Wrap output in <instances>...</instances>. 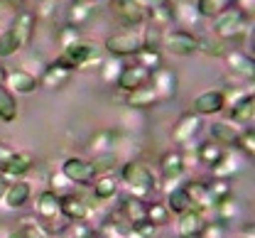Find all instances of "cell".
<instances>
[{"label": "cell", "instance_id": "6da1fadb", "mask_svg": "<svg viewBox=\"0 0 255 238\" xmlns=\"http://www.w3.org/2000/svg\"><path fill=\"white\" fill-rule=\"evenodd\" d=\"M251 32V15H246L243 10H238L236 5H231L228 10L219 12L214 17V34L228 42V39H243Z\"/></svg>", "mask_w": 255, "mask_h": 238}, {"label": "cell", "instance_id": "7a4b0ae2", "mask_svg": "<svg viewBox=\"0 0 255 238\" xmlns=\"http://www.w3.org/2000/svg\"><path fill=\"white\" fill-rule=\"evenodd\" d=\"M121 179L126 182L130 197L142 199V202H145V197H147L150 192L157 189V182H155L152 170L145 167V165H140V162H126V165L121 167Z\"/></svg>", "mask_w": 255, "mask_h": 238}, {"label": "cell", "instance_id": "3957f363", "mask_svg": "<svg viewBox=\"0 0 255 238\" xmlns=\"http://www.w3.org/2000/svg\"><path fill=\"white\" fill-rule=\"evenodd\" d=\"M94 62V67H101L103 59L98 57V47L94 42H76L71 47H64L62 54L54 59V64L64 67L66 71H76V69H86L89 64Z\"/></svg>", "mask_w": 255, "mask_h": 238}, {"label": "cell", "instance_id": "277c9868", "mask_svg": "<svg viewBox=\"0 0 255 238\" xmlns=\"http://www.w3.org/2000/svg\"><path fill=\"white\" fill-rule=\"evenodd\" d=\"M162 47L174 57H189L199 49V37L189 30H172V32H164Z\"/></svg>", "mask_w": 255, "mask_h": 238}, {"label": "cell", "instance_id": "5b68a950", "mask_svg": "<svg viewBox=\"0 0 255 238\" xmlns=\"http://www.w3.org/2000/svg\"><path fill=\"white\" fill-rule=\"evenodd\" d=\"M204 130V120H201V116H196V113H182L179 118H177V123H174V128H172V142H177V145H191L199 133Z\"/></svg>", "mask_w": 255, "mask_h": 238}, {"label": "cell", "instance_id": "8992f818", "mask_svg": "<svg viewBox=\"0 0 255 238\" xmlns=\"http://www.w3.org/2000/svg\"><path fill=\"white\" fill-rule=\"evenodd\" d=\"M62 174L69 179V182L81 184V187L91 184V182L96 179L94 165H91L89 160H84V157H66L64 165H62Z\"/></svg>", "mask_w": 255, "mask_h": 238}, {"label": "cell", "instance_id": "52a82bcc", "mask_svg": "<svg viewBox=\"0 0 255 238\" xmlns=\"http://www.w3.org/2000/svg\"><path fill=\"white\" fill-rule=\"evenodd\" d=\"M106 52L116 59H123V57H135L140 52V39L132 32H116L106 39Z\"/></svg>", "mask_w": 255, "mask_h": 238}, {"label": "cell", "instance_id": "ba28073f", "mask_svg": "<svg viewBox=\"0 0 255 238\" xmlns=\"http://www.w3.org/2000/svg\"><path fill=\"white\" fill-rule=\"evenodd\" d=\"M147 84L155 89L159 101H167V99H172L177 94V74L169 67H159L155 71H150V81Z\"/></svg>", "mask_w": 255, "mask_h": 238}, {"label": "cell", "instance_id": "9c48e42d", "mask_svg": "<svg viewBox=\"0 0 255 238\" xmlns=\"http://www.w3.org/2000/svg\"><path fill=\"white\" fill-rule=\"evenodd\" d=\"M223 108H226L223 91H204L191 101V113H196V116H216Z\"/></svg>", "mask_w": 255, "mask_h": 238}, {"label": "cell", "instance_id": "30bf717a", "mask_svg": "<svg viewBox=\"0 0 255 238\" xmlns=\"http://www.w3.org/2000/svg\"><path fill=\"white\" fill-rule=\"evenodd\" d=\"M59 214H62L66 221H86L89 214H91V209H89V204L81 197L64 194V197H59Z\"/></svg>", "mask_w": 255, "mask_h": 238}, {"label": "cell", "instance_id": "8fae6325", "mask_svg": "<svg viewBox=\"0 0 255 238\" xmlns=\"http://www.w3.org/2000/svg\"><path fill=\"white\" fill-rule=\"evenodd\" d=\"M223 59H226L228 71H233V74H238V76H243V79H253L255 59L251 54H246V52H241V49H228V52L223 54Z\"/></svg>", "mask_w": 255, "mask_h": 238}, {"label": "cell", "instance_id": "7c38bea8", "mask_svg": "<svg viewBox=\"0 0 255 238\" xmlns=\"http://www.w3.org/2000/svg\"><path fill=\"white\" fill-rule=\"evenodd\" d=\"M253 116H255L253 91L241 94L236 101H231V108H228V118H231V123H253Z\"/></svg>", "mask_w": 255, "mask_h": 238}, {"label": "cell", "instance_id": "4fadbf2b", "mask_svg": "<svg viewBox=\"0 0 255 238\" xmlns=\"http://www.w3.org/2000/svg\"><path fill=\"white\" fill-rule=\"evenodd\" d=\"M147 81H150V71H147V69L140 67V64H130V67H123L118 81H116V86L128 94V91H132V89L145 86Z\"/></svg>", "mask_w": 255, "mask_h": 238}, {"label": "cell", "instance_id": "5bb4252c", "mask_svg": "<svg viewBox=\"0 0 255 238\" xmlns=\"http://www.w3.org/2000/svg\"><path fill=\"white\" fill-rule=\"evenodd\" d=\"M113 10H116V15H118V20L123 25H140L147 17L140 0H116Z\"/></svg>", "mask_w": 255, "mask_h": 238}, {"label": "cell", "instance_id": "9a60e30c", "mask_svg": "<svg viewBox=\"0 0 255 238\" xmlns=\"http://www.w3.org/2000/svg\"><path fill=\"white\" fill-rule=\"evenodd\" d=\"M34 22H37V15L30 12V10H22V12L15 15L10 32H12V37L17 39L20 47H25V44L32 39V34H34Z\"/></svg>", "mask_w": 255, "mask_h": 238}, {"label": "cell", "instance_id": "2e32d148", "mask_svg": "<svg viewBox=\"0 0 255 238\" xmlns=\"http://www.w3.org/2000/svg\"><path fill=\"white\" fill-rule=\"evenodd\" d=\"M201 226H204V216H201V211L187 209V211H182L179 219H177V236L179 238H199Z\"/></svg>", "mask_w": 255, "mask_h": 238}, {"label": "cell", "instance_id": "e0dca14e", "mask_svg": "<svg viewBox=\"0 0 255 238\" xmlns=\"http://www.w3.org/2000/svg\"><path fill=\"white\" fill-rule=\"evenodd\" d=\"M34 206H37V219H42L49 226L59 216V194H54L52 189H47V192H42L37 197V204Z\"/></svg>", "mask_w": 255, "mask_h": 238}, {"label": "cell", "instance_id": "ac0fdd59", "mask_svg": "<svg viewBox=\"0 0 255 238\" xmlns=\"http://www.w3.org/2000/svg\"><path fill=\"white\" fill-rule=\"evenodd\" d=\"M5 84L17 91V94H34L39 89V81L37 76H32L30 71H22V69H15V71H7L5 74Z\"/></svg>", "mask_w": 255, "mask_h": 238}, {"label": "cell", "instance_id": "d6986e66", "mask_svg": "<svg viewBox=\"0 0 255 238\" xmlns=\"http://www.w3.org/2000/svg\"><path fill=\"white\" fill-rule=\"evenodd\" d=\"M184 189H187V197H189V204L194 211H209V209H214V202H211V194H209L206 182H187Z\"/></svg>", "mask_w": 255, "mask_h": 238}, {"label": "cell", "instance_id": "ffe728a7", "mask_svg": "<svg viewBox=\"0 0 255 238\" xmlns=\"http://www.w3.org/2000/svg\"><path fill=\"white\" fill-rule=\"evenodd\" d=\"M34 167V157L32 152H12V157L5 162V167L0 170V174L5 179H12V177H22Z\"/></svg>", "mask_w": 255, "mask_h": 238}, {"label": "cell", "instance_id": "44dd1931", "mask_svg": "<svg viewBox=\"0 0 255 238\" xmlns=\"http://www.w3.org/2000/svg\"><path fill=\"white\" fill-rule=\"evenodd\" d=\"M155 103H159V99L150 84H145V86H140V89H132V91L126 94L128 108H152Z\"/></svg>", "mask_w": 255, "mask_h": 238}, {"label": "cell", "instance_id": "7402d4cb", "mask_svg": "<svg viewBox=\"0 0 255 238\" xmlns=\"http://www.w3.org/2000/svg\"><path fill=\"white\" fill-rule=\"evenodd\" d=\"M159 167H162V174L164 179H179L184 174V155L177 152V150H169L159 157Z\"/></svg>", "mask_w": 255, "mask_h": 238}, {"label": "cell", "instance_id": "603a6c76", "mask_svg": "<svg viewBox=\"0 0 255 238\" xmlns=\"http://www.w3.org/2000/svg\"><path fill=\"white\" fill-rule=\"evenodd\" d=\"M147 20H150V25H157V27H162V30H164L167 25L177 22L174 2H172V0H162L159 5L150 7V10H147Z\"/></svg>", "mask_w": 255, "mask_h": 238}, {"label": "cell", "instance_id": "cb8c5ba5", "mask_svg": "<svg viewBox=\"0 0 255 238\" xmlns=\"http://www.w3.org/2000/svg\"><path fill=\"white\" fill-rule=\"evenodd\" d=\"M69 76H71V71H66L64 67L52 62L49 67L42 71V76H39L37 81H39V86H44V89H62L64 84L69 81Z\"/></svg>", "mask_w": 255, "mask_h": 238}, {"label": "cell", "instance_id": "d4e9b609", "mask_svg": "<svg viewBox=\"0 0 255 238\" xmlns=\"http://www.w3.org/2000/svg\"><path fill=\"white\" fill-rule=\"evenodd\" d=\"M209 133H211V140L223 145V147H226V145H228V147H236V142H238V130H236V125L228 123V120L214 123V125L209 128Z\"/></svg>", "mask_w": 255, "mask_h": 238}, {"label": "cell", "instance_id": "484cf974", "mask_svg": "<svg viewBox=\"0 0 255 238\" xmlns=\"http://www.w3.org/2000/svg\"><path fill=\"white\" fill-rule=\"evenodd\" d=\"M30 194H32V187L27 182H15V184H10L7 187V192H5V204L10 206V209H22V206L30 202Z\"/></svg>", "mask_w": 255, "mask_h": 238}, {"label": "cell", "instance_id": "4316f807", "mask_svg": "<svg viewBox=\"0 0 255 238\" xmlns=\"http://www.w3.org/2000/svg\"><path fill=\"white\" fill-rule=\"evenodd\" d=\"M228 150L219 145V142H214V140H206V142H201V147L196 150V155H199V162H204L209 170L211 167H216L219 162L223 160V155H226Z\"/></svg>", "mask_w": 255, "mask_h": 238}, {"label": "cell", "instance_id": "83f0119b", "mask_svg": "<svg viewBox=\"0 0 255 238\" xmlns=\"http://www.w3.org/2000/svg\"><path fill=\"white\" fill-rule=\"evenodd\" d=\"M145 211H147V204H145L142 199L130 197V194L121 202V214H123V219H126L130 226L137 224V221H145Z\"/></svg>", "mask_w": 255, "mask_h": 238}, {"label": "cell", "instance_id": "f1b7e54d", "mask_svg": "<svg viewBox=\"0 0 255 238\" xmlns=\"http://www.w3.org/2000/svg\"><path fill=\"white\" fill-rule=\"evenodd\" d=\"M96 7H98V5H91V2H71V7H69V22H66V25L81 30L96 15Z\"/></svg>", "mask_w": 255, "mask_h": 238}, {"label": "cell", "instance_id": "f546056e", "mask_svg": "<svg viewBox=\"0 0 255 238\" xmlns=\"http://www.w3.org/2000/svg\"><path fill=\"white\" fill-rule=\"evenodd\" d=\"M118 142V133L116 130H98L89 140V150L94 155H103V152H113V145Z\"/></svg>", "mask_w": 255, "mask_h": 238}, {"label": "cell", "instance_id": "4dcf8cb0", "mask_svg": "<svg viewBox=\"0 0 255 238\" xmlns=\"http://www.w3.org/2000/svg\"><path fill=\"white\" fill-rule=\"evenodd\" d=\"M20 238H52V231L44 221L34 219V216H25L20 224Z\"/></svg>", "mask_w": 255, "mask_h": 238}, {"label": "cell", "instance_id": "1f68e13d", "mask_svg": "<svg viewBox=\"0 0 255 238\" xmlns=\"http://www.w3.org/2000/svg\"><path fill=\"white\" fill-rule=\"evenodd\" d=\"M118 194V179L113 174H101L98 179H94V197L98 202L113 199Z\"/></svg>", "mask_w": 255, "mask_h": 238}, {"label": "cell", "instance_id": "d6a6232c", "mask_svg": "<svg viewBox=\"0 0 255 238\" xmlns=\"http://www.w3.org/2000/svg\"><path fill=\"white\" fill-rule=\"evenodd\" d=\"M241 167H243L241 160H238L236 155H228V152H226L221 162H219L216 167H211V177H214V179H228V182H231V177H236V174L241 172Z\"/></svg>", "mask_w": 255, "mask_h": 238}, {"label": "cell", "instance_id": "836d02e7", "mask_svg": "<svg viewBox=\"0 0 255 238\" xmlns=\"http://www.w3.org/2000/svg\"><path fill=\"white\" fill-rule=\"evenodd\" d=\"M167 209H169V211H174V214H182V211L191 209L184 184H177V187L167 189Z\"/></svg>", "mask_w": 255, "mask_h": 238}, {"label": "cell", "instance_id": "e575fe53", "mask_svg": "<svg viewBox=\"0 0 255 238\" xmlns=\"http://www.w3.org/2000/svg\"><path fill=\"white\" fill-rule=\"evenodd\" d=\"M15 118H17V101H15L12 91L0 86V120L2 123H12Z\"/></svg>", "mask_w": 255, "mask_h": 238}, {"label": "cell", "instance_id": "d590c367", "mask_svg": "<svg viewBox=\"0 0 255 238\" xmlns=\"http://www.w3.org/2000/svg\"><path fill=\"white\" fill-rule=\"evenodd\" d=\"M233 5V0H196V12L199 17H216L219 12L228 10Z\"/></svg>", "mask_w": 255, "mask_h": 238}, {"label": "cell", "instance_id": "8d00e7d4", "mask_svg": "<svg viewBox=\"0 0 255 238\" xmlns=\"http://www.w3.org/2000/svg\"><path fill=\"white\" fill-rule=\"evenodd\" d=\"M206 57H223L228 52V42H223L219 37H199V49Z\"/></svg>", "mask_w": 255, "mask_h": 238}, {"label": "cell", "instance_id": "74e56055", "mask_svg": "<svg viewBox=\"0 0 255 238\" xmlns=\"http://www.w3.org/2000/svg\"><path fill=\"white\" fill-rule=\"evenodd\" d=\"M169 209H167V204L164 202H155V204L147 206V211H145V219L157 229V226H164V224H169Z\"/></svg>", "mask_w": 255, "mask_h": 238}, {"label": "cell", "instance_id": "f35d334b", "mask_svg": "<svg viewBox=\"0 0 255 238\" xmlns=\"http://www.w3.org/2000/svg\"><path fill=\"white\" fill-rule=\"evenodd\" d=\"M162 37H164V30L157 27V25H147L145 27V34L140 39V47L142 49H152V52H159L162 47Z\"/></svg>", "mask_w": 255, "mask_h": 238}, {"label": "cell", "instance_id": "ab89813d", "mask_svg": "<svg viewBox=\"0 0 255 238\" xmlns=\"http://www.w3.org/2000/svg\"><path fill=\"white\" fill-rule=\"evenodd\" d=\"M123 67H126V64H123L121 59H116V57L108 59V62H103V64L98 67L101 69V81H103V84H116L118 76H121V71H123Z\"/></svg>", "mask_w": 255, "mask_h": 238}, {"label": "cell", "instance_id": "60d3db41", "mask_svg": "<svg viewBox=\"0 0 255 238\" xmlns=\"http://www.w3.org/2000/svg\"><path fill=\"white\" fill-rule=\"evenodd\" d=\"M216 209V219H221V221H226V224H231L238 214H241V206H238V202L233 199V194L228 197V199H223V202H219V204L214 206Z\"/></svg>", "mask_w": 255, "mask_h": 238}, {"label": "cell", "instance_id": "b9f144b4", "mask_svg": "<svg viewBox=\"0 0 255 238\" xmlns=\"http://www.w3.org/2000/svg\"><path fill=\"white\" fill-rule=\"evenodd\" d=\"M206 187H209V194H211L214 206L219 204V202H223V199H228V197L233 194L228 179H211V182H206Z\"/></svg>", "mask_w": 255, "mask_h": 238}, {"label": "cell", "instance_id": "7bdbcfd3", "mask_svg": "<svg viewBox=\"0 0 255 238\" xmlns=\"http://www.w3.org/2000/svg\"><path fill=\"white\" fill-rule=\"evenodd\" d=\"M228 226H231V224H226V221H221V219L204 221L199 238H226V234H228Z\"/></svg>", "mask_w": 255, "mask_h": 238}, {"label": "cell", "instance_id": "ee69618b", "mask_svg": "<svg viewBox=\"0 0 255 238\" xmlns=\"http://www.w3.org/2000/svg\"><path fill=\"white\" fill-rule=\"evenodd\" d=\"M135 59H137L140 67H145L147 71H155V69L164 67V64H162V54H159V52H152V49H142V47H140V52L135 54Z\"/></svg>", "mask_w": 255, "mask_h": 238}, {"label": "cell", "instance_id": "f6af8a7d", "mask_svg": "<svg viewBox=\"0 0 255 238\" xmlns=\"http://www.w3.org/2000/svg\"><path fill=\"white\" fill-rule=\"evenodd\" d=\"M236 147H241V150H243V155H246L248 160H253L255 157V130H253V125H248L243 133H238V142H236Z\"/></svg>", "mask_w": 255, "mask_h": 238}, {"label": "cell", "instance_id": "bcb514c9", "mask_svg": "<svg viewBox=\"0 0 255 238\" xmlns=\"http://www.w3.org/2000/svg\"><path fill=\"white\" fill-rule=\"evenodd\" d=\"M91 165H94V170H96V177L98 174H108V172L116 170L118 157H116V152H103V155H96V160Z\"/></svg>", "mask_w": 255, "mask_h": 238}, {"label": "cell", "instance_id": "7dc6e473", "mask_svg": "<svg viewBox=\"0 0 255 238\" xmlns=\"http://www.w3.org/2000/svg\"><path fill=\"white\" fill-rule=\"evenodd\" d=\"M57 42L64 47H71V44H76V42H81V30L79 27H71V25H62L59 27V32H57Z\"/></svg>", "mask_w": 255, "mask_h": 238}, {"label": "cell", "instance_id": "c3c4849f", "mask_svg": "<svg viewBox=\"0 0 255 238\" xmlns=\"http://www.w3.org/2000/svg\"><path fill=\"white\" fill-rule=\"evenodd\" d=\"M17 49H20L17 39L12 37V32H10V30H5V32L0 34V57H12Z\"/></svg>", "mask_w": 255, "mask_h": 238}, {"label": "cell", "instance_id": "681fc988", "mask_svg": "<svg viewBox=\"0 0 255 238\" xmlns=\"http://www.w3.org/2000/svg\"><path fill=\"white\" fill-rule=\"evenodd\" d=\"M233 5H236L238 10H243L246 15H251V12H253V5H255V0H233Z\"/></svg>", "mask_w": 255, "mask_h": 238}, {"label": "cell", "instance_id": "f907efd6", "mask_svg": "<svg viewBox=\"0 0 255 238\" xmlns=\"http://www.w3.org/2000/svg\"><path fill=\"white\" fill-rule=\"evenodd\" d=\"M10 157H12V150H10L5 142H0V170L5 167V162H7Z\"/></svg>", "mask_w": 255, "mask_h": 238}, {"label": "cell", "instance_id": "816d5d0a", "mask_svg": "<svg viewBox=\"0 0 255 238\" xmlns=\"http://www.w3.org/2000/svg\"><path fill=\"white\" fill-rule=\"evenodd\" d=\"M7 187H10V184H7V179H5V177L0 174V199L5 197V192H7Z\"/></svg>", "mask_w": 255, "mask_h": 238}, {"label": "cell", "instance_id": "f5cc1de1", "mask_svg": "<svg viewBox=\"0 0 255 238\" xmlns=\"http://www.w3.org/2000/svg\"><path fill=\"white\" fill-rule=\"evenodd\" d=\"M5 74H7V71H5V69L0 67V86H2V84H5Z\"/></svg>", "mask_w": 255, "mask_h": 238}, {"label": "cell", "instance_id": "db71d44e", "mask_svg": "<svg viewBox=\"0 0 255 238\" xmlns=\"http://www.w3.org/2000/svg\"><path fill=\"white\" fill-rule=\"evenodd\" d=\"M74 2H91V5H98L101 0H74Z\"/></svg>", "mask_w": 255, "mask_h": 238}, {"label": "cell", "instance_id": "11a10c76", "mask_svg": "<svg viewBox=\"0 0 255 238\" xmlns=\"http://www.w3.org/2000/svg\"><path fill=\"white\" fill-rule=\"evenodd\" d=\"M7 238H20V234H17V231H12V234H10Z\"/></svg>", "mask_w": 255, "mask_h": 238}, {"label": "cell", "instance_id": "9f6ffc18", "mask_svg": "<svg viewBox=\"0 0 255 238\" xmlns=\"http://www.w3.org/2000/svg\"><path fill=\"white\" fill-rule=\"evenodd\" d=\"M39 2H42V5H47V2H52V0H39Z\"/></svg>", "mask_w": 255, "mask_h": 238}, {"label": "cell", "instance_id": "6f0895ef", "mask_svg": "<svg viewBox=\"0 0 255 238\" xmlns=\"http://www.w3.org/2000/svg\"><path fill=\"white\" fill-rule=\"evenodd\" d=\"M236 238H253V236H236Z\"/></svg>", "mask_w": 255, "mask_h": 238}]
</instances>
